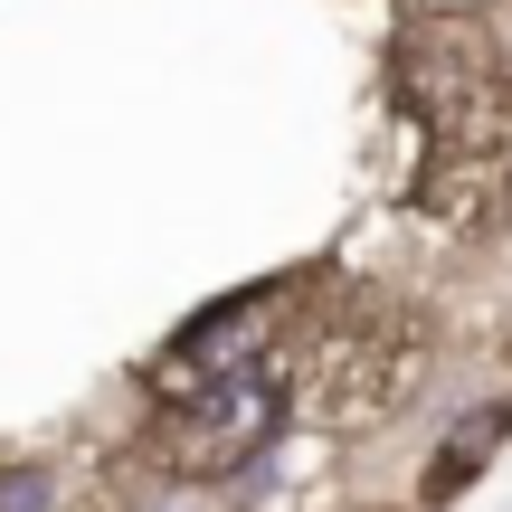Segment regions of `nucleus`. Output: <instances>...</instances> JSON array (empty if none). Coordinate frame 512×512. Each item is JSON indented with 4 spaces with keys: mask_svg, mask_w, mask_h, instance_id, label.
<instances>
[{
    "mask_svg": "<svg viewBox=\"0 0 512 512\" xmlns=\"http://www.w3.org/2000/svg\"><path fill=\"white\" fill-rule=\"evenodd\" d=\"M181 437H209L219 475H238L256 446L275 437V380H266V370H228V380H209L200 399H181Z\"/></svg>",
    "mask_w": 512,
    "mask_h": 512,
    "instance_id": "nucleus-2",
    "label": "nucleus"
},
{
    "mask_svg": "<svg viewBox=\"0 0 512 512\" xmlns=\"http://www.w3.org/2000/svg\"><path fill=\"white\" fill-rule=\"evenodd\" d=\"M266 313H275V285H247V294H228V304H209L200 323L171 342V361H152V380H228V370H247L256 342H266Z\"/></svg>",
    "mask_w": 512,
    "mask_h": 512,
    "instance_id": "nucleus-1",
    "label": "nucleus"
},
{
    "mask_svg": "<svg viewBox=\"0 0 512 512\" xmlns=\"http://www.w3.org/2000/svg\"><path fill=\"white\" fill-rule=\"evenodd\" d=\"M143 512H219V503H209V494H152Z\"/></svg>",
    "mask_w": 512,
    "mask_h": 512,
    "instance_id": "nucleus-5",
    "label": "nucleus"
},
{
    "mask_svg": "<svg viewBox=\"0 0 512 512\" xmlns=\"http://www.w3.org/2000/svg\"><path fill=\"white\" fill-rule=\"evenodd\" d=\"M503 437H512V399H494V408H475V418H465L456 437L437 446V465H427V503H456L465 484L484 475V456H494Z\"/></svg>",
    "mask_w": 512,
    "mask_h": 512,
    "instance_id": "nucleus-3",
    "label": "nucleus"
},
{
    "mask_svg": "<svg viewBox=\"0 0 512 512\" xmlns=\"http://www.w3.org/2000/svg\"><path fill=\"white\" fill-rule=\"evenodd\" d=\"M0 512H48V475H0Z\"/></svg>",
    "mask_w": 512,
    "mask_h": 512,
    "instance_id": "nucleus-4",
    "label": "nucleus"
}]
</instances>
